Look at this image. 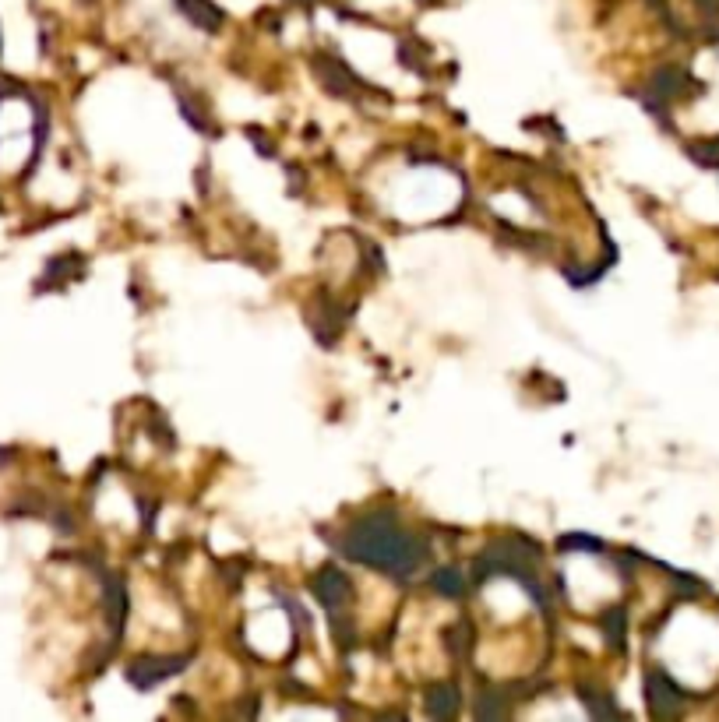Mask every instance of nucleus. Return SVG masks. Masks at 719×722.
Here are the masks:
<instances>
[{
	"mask_svg": "<svg viewBox=\"0 0 719 722\" xmlns=\"http://www.w3.org/2000/svg\"><path fill=\"white\" fill-rule=\"evenodd\" d=\"M579 695H582V701H586L589 712H592L596 719H603V716H613V712H617L611 701H600V691H592V687H586V684L579 687Z\"/></svg>",
	"mask_w": 719,
	"mask_h": 722,
	"instance_id": "obj_10",
	"label": "nucleus"
},
{
	"mask_svg": "<svg viewBox=\"0 0 719 722\" xmlns=\"http://www.w3.org/2000/svg\"><path fill=\"white\" fill-rule=\"evenodd\" d=\"M458 712V695H455L452 684H437V687H430L426 691V716H434V719H448Z\"/></svg>",
	"mask_w": 719,
	"mask_h": 722,
	"instance_id": "obj_6",
	"label": "nucleus"
},
{
	"mask_svg": "<svg viewBox=\"0 0 719 722\" xmlns=\"http://www.w3.org/2000/svg\"><path fill=\"white\" fill-rule=\"evenodd\" d=\"M571 546H579V550H600L603 543L600 539H592V535H582V533H571L560 539V550H571Z\"/></svg>",
	"mask_w": 719,
	"mask_h": 722,
	"instance_id": "obj_11",
	"label": "nucleus"
},
{
	"mask_svg": "<svg viewBox=\"0 0 719 722\" xmlns=\"http://www.w3.org/2000/svg\"><path fill=\"white\" fill-rule=\"evenodd\" d=\"M184 11L201 28H209V32H215V28L222 25V11H219V7H212L209 0H184Z\"/></svg>",
	"mask_w": 719,
	"mask_h": 722,
	"instance_id": "obj_8",
	"label": "nucleus"
},
{
	"mask_svg": "<svg viewBox=\"0 0 719 722\" xmlns=\"http://www.w3.org/2000/svg\"><path fill=\"white\" fill-rule=\"evenodd\" d=\"M311 589H314V595H318L321 606H324L328 614H339V610L349 603V595H353L349 578L339 571V567H332V564H328V567H321L318 575H314Z\"/></svg>",
	"mask_w": 719,
	"mask_h": 722,
	"instance_id": "obj_3",
	"label": "nucleus"
},
{
	"mask_svg": "<svg viewBox=\"0 0 719 722\" xmlns=\"http://www.w3.org/2000/svg\"><path fill=\"white\" fill-rule=\"evenodd\" d=\"M649 705L656 716H673L681 708V691L666 673H649Z\"/></svg>",
	"mask_w": 719,
	"mask_h": 722,
	"instance_id": "obj_4",
	"label": "nucleus"
},
{
	"mask_svg": "<svg viewBox=\"0 0 719 722\" xmlns=\"http://www.w3.org/2000/svg\"><path fill=\"white\" fill-rule=\"evenodd\" d=\"M339 550L349 561L367 564V567L381 571V575H392L399 582L413 578V571L426 557L424 539H416L409 529H402L392 511H367L364 518H356L346 529V535L339 539Z\"/></svg>",
	"mask_w": 719,
	"mask_h": 722,
	"instance_id": "obj_1",
	"label": "nucleus"
},
{
	"mask_svg": "<svg viewBox=\"0 0 719 722\" xmlns=\"http://www.w3.org/2000/svg\"><path fill=\"white\" fill-rule=\"evenodd\" d=\"M187 663V656H141V659H134L131 669H128V680H131L134 687H141V691H149V687H156L159 680L166 676H173V673H180Z\"/></svg>",
	"mask_w": 719,
	"mask_h": 722,
	"instance_id": "obj_2",
	"label": "nucleus"
},
{
	"mask_svg": "<svg viewBox=\"0 0 719 722\" xmlns=\"http://www.w3.org/2000/svg\"><path fill=\"white\" fill-rule=\"evenodd\" d=\"M103 592H107L109 627H113V635H120V627H124V616H128V592H124V585H120L117 578H107V582H103Z\"/></svg>",
	"mask_w": 719,
	"mask_h": 722,
	"instance_id": "obj_5",
	"label": "nucleus"
},
{
	"mask_svg": "<svg viewBox=\"0 0 719 722\" xmlns=\"http://www.w3.org/2000/svg\"><path fill=\"white\" fill-rule=\"evenodd\" d=\"M426 4H434V0H426Z\"/></svg>",
	"mask_w": 719,
	"mask_h": 722,
	"instance_id": "obj_12",
	"label": "nucleus"
},
{
	"mask_svg": "<svg viewBox=\"0 0 719 722\" xmlns=\"http://www.w3.org/2000/svg\"><path fill=\"white\" fill-rule=\"evenodd\" d=\"M603 631H607V638H611V645H624V610L621 606H613L611 614L603 616Z\"/></svg>",
	"mask_w": 719,
	"mask_h": 722,
	"instance_id": "obj_9",
	"label": "nucleus"
},
{
	"mask_svg": "<svg viewBox=\"0 0 719 722\" xmlns=\"http://www.w3.org/2000/svg\"><path fill=\"white\" fill-rule=\"evenodd\" d=\"M430 589L437 592V595H445V599H462L466 595V582H462V575L455 567H437L430 575Z\"/></svg>",
	"mask_w": 719,
	"mask_h": 722,
	"instance_id": "obj_7",
	"label": "nucleus"
}]
</instances>
